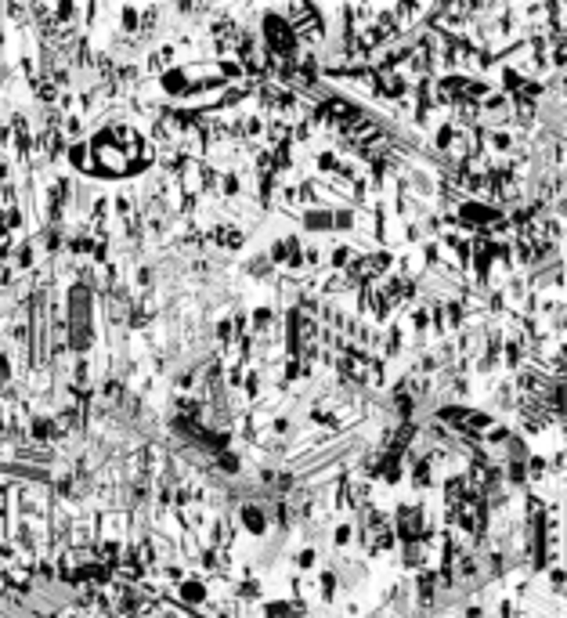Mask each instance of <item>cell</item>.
<instances>
[{
	"label": "cell",
	"instance_id": "obj_1",
	"mask_svg": "<svg viewBox=\"0 0 567 618\" xmlns=\"http://www.w3.org/2000/svg\"><path fill=\"white\" fill-rule=\"evenodd\" d=\"M239 528L246 535H253V539H264L267 532H271V514H267L264 506H257V503H242L239 506Z\"/></svg>",
	"mask_w": 567,
	"mask_h": 618
},
{
	"label": "cell",
	"instance_id": "obj_2",
	"mask_svg": "<svg viewBox=\"0 0 567 618\" xmlns=\"http://www.w3.org/2000/svg\"><path fill=\"white\" fill-rule=\"evenodd\" d=\"M210 239L224 250H242L246 246V232L239 225H213L210 228Z\"/></svg>",
	"mask_w": 567,
	"mask_h": 618
},
{
	"label": "cell",
	"instance_id": "obj_3",
	"mask_svg": "<svg viewBox=\"0 0 567 618\" xmlns=\"http://www.w3.org/2000/svg\"><path fill=\"white\" fill-rule=\"evenodd\" d=\"M293 568H296V575H311L314 568L322 572V550L311 546V543H304L300 550H293Z\"/></svg>",
	"mask_w": 567,
	"mask_h": 618
}]
</instances>
